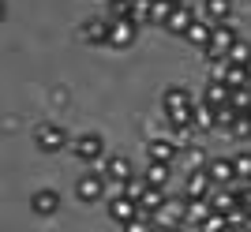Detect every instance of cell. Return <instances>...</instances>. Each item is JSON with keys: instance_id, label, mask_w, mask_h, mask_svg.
I'll return each instance as SVG.
<instances>
[{"instance_id": "cell-1", "label": "cell", "mask_w": 251, "mask_h": 232, "mask_svg": "<svg viewBox=\"0 0 251 232\" xmlns=\"http://www.w3.org/2000/svg\"><path fill=\"white\" fill-rule=\"evenodd\" d=\"M195 105H199V97L191 94L184 83H173L161 94V113H165V124H195L191 116H195Z\"/></svg>"}, {"instance_id": "cell-2", "label": "cell", "mask_w": 251, "mask_h": 232, "mask_svg": "<svg viewBox=\"0 0 251 232\" xmlns=\"http://www.w3.org/2000/svg\"><path fill=\"white\" fill-rule=\"evenodd\" d=\"M113 195V184H109V176H105L101 169H86L83 176L75 180V199L86 202V206H94V202H105Z\"/></svg>"}, {"instance_id": "cell-3", "label": "cell", "mask_w": 251, "mask_h": 232, "mask_svg": "<svg viewBox=\"0 0 251 232\" xmlns=\"http://www.w3.org/2000/svg\"><path fill=\"white\" fill-rule=\"evenodd\" d=\"M72 154L83 161L86 169H105V161H109V146H105V139L98 131H86V135H75L72 142Z\"/></svg>"}, {"instance_id": "cell-4", "label": "cell", "mask_w": 251, "mask_h": 232, "mask_svg": "<svg viewBox=\"0 0 251 232\" xmlns=\"http://www.w3.org/2000/svg\"><path fill=\"white\" fill-rule=\"evenodd\" d=\"M188 202H191L188 191H180V195H169L165 206L150 213V225H154V229H180V225L188 221Z\"/></svg>"}, {"instance_id": "cell-5", "label": "cell", "mask_w": 251, "mask_h": 232, "mask_svg": "<svg viewBox=\"0 0 251 232\" xmlns=\"http://www.w3.org/2000/svg\"><path fill=\"white\" fill-rule=\"evenodd\" d=\"M72 131H68V127L64 124H38L34 127V146L42 150V154H60V150H72Z\"/></svg>"}, {"instance_id": "cell-6", "label": "cell", "mask_w": 251, "mask_h": 232, "mask_svg": "<svg viewBox=\"0 0 251 232\" xmlns=\"http://www.w3.org/2000/svg\"><path fill=\"white\" fill-rule=\"evenodd\" d=\"M105 206H109V221L120 225V229H127L131 221L143 217V202L131 199V195H124V191H113V195L105 199Z\"/></svg>"}, {"instance_id": "cell-7", "label": "cell", "mask_w": 251, "mask_h": 232, "mask_svg": "<svg viewBox=\"0 0 251 232\" xmlns=\"http://www.w3.org/2000/svg\"><path fill=\"white\" fill-rule=\"evenodd\" d=\"M240 38H244V34L232 26V19L214 23V38H210V45H202V49H199V56H202V60H214V56H229V49L240 42Z\"/></svg>"}, {"instance_id": "cell-8", "label": "cell", "mask_w": 251, "mask_h": 232, "mask_svg": "<svg viewBox=\"0 0 251 232\" xmlns=\"http://www.w3.org/2000/svg\"><path fill=\"white\" fill-rule=\"evenodd\" d=\"M139 30H143V26H139L135 19H113L109 23V49H120V53L131 49V45L139 42Z\"/></svg>"}, {"instance_id": "cell-9", "label": "cell", "mask_w": 251, "mask_h": 232, "mask_svg": "<svg viewBox=\"0 0 251 232\" xmlns=\"http://www.w3.org/2000/svg\"><path fill=\"white\" fill-rule=\"evenodd\" d=\"M199 19V8H195V0H176V8H173V15H169L165 30L173 34V38H184L188 34V26Z\"/></svg>"}, {"instance_id": "cell-10", "label": "cell", "mask_w": 251, "mask_h": 232, "mask_svg": "<svg viewBox=\"0 0 251 232\" xmlns=\"http://www.w3.org/2000/svg\"><path fill=\"white\" fill-rule=\"evenodd\" d=\"M109 15H86L83 23H79V38L90 45H109Z\"/></svg>"}, {"instance_id": "cell-11", "label": "cell", "mask_w": 251, "mask_h": 232, "mask_svg": "<svg viewBox=\"0 0 251 232\" xmlns=\"http://www.w3.org/2000/svg\"><path fill=\"white\" fill-rule=\"evenodd\" d=\"M147 158L150 161H169V165H176V161H180V142L173 135H154L147 142Z\"/></svg>"}, {"instance_id": "cell-12", "label": "cell", "mask_w": 251, "mask_h": 232, "mask_svg": "<svg viewBox=\"0 0 251 232\" xmlns=\"http://www.w3.org/2000/svg\"><path fill=\"white\" fill-rule=\"evenodd\" d=\"M218 187L210 169H184V191H188L191 199H210V191Z\"/></svg>"}, {"instance_id": "cell-13", "label": "cell", "mask_w": 251, "mask_h": 232, "mask_svg": "<svg viewBox=\"0 0 251 232\" xmlns=\"http://www.w3.org/2000/svg\"><path fill=\"white\" fill-rule=\"evenodd\" d=\"M101 172L109 176V184H113V187H120V184L135 172V165H131V158H127V154H109V161H105Z\"/></svg>"}, {"instance_id": "cell-14", "label": "cell", "mask_w": 251, "mask_h": 232, "mask_svg": "<svg viewBox=\"0 0 251 232\" xmlns=\"http://www.w3.org/2000/svg\"><path fill=\"white\" fill-rule=\"evenodd\" d=\"M30 210L42 213V217H52V213L60 210V191H52V187L34 191V195H30Z\"/></svg>"}, {"instance_id": "cell-15", "label": "cell", "mask_w": 251, "mask_h": 232, "mask_svg": "<svg viewBox=\"0 0 251 232\" xmlns=\"http://www.w3.org/2000/svg\"><path fill=\"white\" fill-rule=\"evenodd\" d=\"M210 38H214V23H210L206 15L199 11V19H195V23L188 26L184 42H188V45H195V49H202V45H210Z\"/></svg>"}, {"instance_id": "cell-16", "label": "cell", "mask_w": 251, "mask_h": 232, "mask_svg": "<svg viewBox=\"0 0 251 232\" xmlns=\"http://www.w3.org/2000/svg\"><path fill=\"white\" fill-rule=\"evenodd\" d=\"M210 176H214V184H232V180H240L236 176V161L225 158V154H218V158H210Z\"/></svg>"}, {"instance_id": "cell-17", "label": "cell", "mask_w": 251, "mask_h": 232, "mask_svg": "<svg viewBox=\"0 0 251 232\" xmlns=\"http://www.w3.org/2000/svg\"><path fill=\"white\" fill-rule=\"evenodd\" d=\"M180 165L184 169H206L210 165V150L202 142H188V146L180 150Z\"/></svg>"}, {"instance_id": "cell-18", "label": "cell", "mask_w": 251, "mask_h": 232, "mask_svg": "<svg viewBox=\"0 0 251 232\" xmlns=\"http://www.w3.org/2000/svg\"><path fill=\"white\" fill-rule=\"evenodd\" d=\"M195 127H199V135H206V131H218V105H210V101H202L199 97V105H195Z\"/></svg>"}, {"instance_id": "cell-19", "label": "cell", "mask_w": 251, "mask_h": 232, "mask_svg": "<svg viewBox=\"0 0 251 232\" xmlns=\"http://www.w3.org/2000/svg\"><path fill=\"white\" fill-rule=\"evenodd\" d=\"M210 213H214V202L210 199H191L188 202V221L184 225H188V229H202V221H206Z\"/></svg>"}, {"instance_id": "cell-20", "label": "cell", "mask_w": 251, "mask_h": 232, "mask_svg": "<svg viewBox=\"0 0 251 232\" xmlns=\"http://www.w3.org/2000/svg\"><path fill=\"white\" fill-rule=\"evenodd\" d=\"M232 97V86L221 83V79H206V86H202V101H210V105H225Z\"/></svg>"}, {"instance_id": "cell-21", "label": "cell", "mask_w": 251, "mask_h": 232, "mask_svg": "<svg viewBox=\"0 0 251 232\" xmlns=\"http://www.w3.org/2000/svg\"><path fill=\"white\" fill-rule=\"evenodd\" d=\"M165 199H169V187H161V184H150L147 195L139 199V202H143V213L150 217L154 210H161V206H165Z\"/></svg>"}, {"instance_id": "cell-22", "label": "cell", "mask_w": 251, "mask_h": 232, "mask_svg": "<svg viewBox=\"0 0 251 232\" xmlns=\"http://www.w3.org/2000/svg\"><path fill=\"white\" fill-rule=\"evenodd\" d=\"M202 15H206L210 23L232 19V0H202Z\"/></svg>"}, {"instance_id": "cell-23", "label": "cell", "mask_w": 251, "mask_h": 232, "mask_svg": "<svg viewBox=\"0 0 251 232\" xmlns=\"http://www.w3.org/2000/svg\"><path fill=\"white\" fill-rule=\"evenodd\" d=\"M147 187H150V176H147V172H131V176H127L120 187H113V191H124V195H131V199H143Z\"/></svg>"}, {"instance_id": "cell-24", "label": "cell", "mask_w": 251, "mask_h": 232, "mask_svg": "<svg viewBox=\"0 0 251 232\" xmlns=\"http://www.w3.org/2000/svg\"><path fill=\"white\" fill-rule=\"evenodd\" d=\"M150 176V184H161V187H169V176H173V165L169 161H150L147 158V169H143Z\"/></svg>"}, {"instance_id": "cell-25", "label": "cell", "mask_w": 251, "mask_h": 232, "mask_svg": "<svg viewBox=\"0 0 251 232\" xmlns=\"http://www.w3.org/2000/svg\"><path fill=\"white\" fill-rule=\"evenodd\" d=\"M225 135H229L232 142H248V139H251V113H240L236 120H232V127L225 131Z\"/></svg>"}, {"instance_id": "cell-26", "label": "cell", "mask_w": 251, "mask_h": 232, "mask_svg": "<svg viewBox=\"0 0 251 232\" xmlns=\"http://www.w3.org/2000/svg\"><path fill=\"white\" fill-rule=\"evenodd\" d=\"M173 8H176V0H150V23L165 26L169 15H173Z\"/></svg>"}, {"instance_id": "cell-27", "label": "cell", "mask_w": 251, "mask_h": 232, "mask_svg": "<svg viewBox=\"0 0 251 232\" xmlns=\"http://www.w3.org/2000/svg\"><path fill=\"white\" fill-rule=\"evenodd\" d=\"M236 116H240V109L232 105V101H225V105H218V131H229Z\"/></svg>"}, {"instance_id": "cell-28", "label": "cell", "mask_w": 251, "mask_h": 232, "mask_svg": "<svg viewBox=\"0 0 251 232\" xmlns=\"http://www.w3.org/2000/svg\"><path fill=\"white\" fill-rule=\"evenodd\" d=\"M229 60L232 64H251V42H248V38H240V42L229 49Z\"/></svg>"}, {"instance_id": "cell-29", "label": "cell", "mask_w": 251, "mask_h": 232, "mask_svg": "<svg viewBox=\"0 0 251 232\" xmlns=\"http://www.w3.org/2000/svg\"><path fill=\"white\" fill-rule=\"evenodd\" d=\"M105 15L109 19H131V0H109Z\"/></svg>"}, {"instance_id": "cell-30", "label": "cell", "mask_w": 251, "mask_h": 232, "mask_svg": "<svg viewBox=\"0 0 251 232\" xmlns=\"http://www.w3.org/2000/svg\"><path fill=\"white\" fill-rule=\"evenodd\" d=\"M131 19L139 26H150V0H131Z\"/></svg>"}, {"instance_id": "cell-31", "label": "cell", "mask_w": 251, "mask_h": 232, "mask_svg": "<svg viewBox=\"0 0 251 232\" xmlns=\"http://www.w3.org/2000/svg\"><path fill=\"white\" fill-rule=\"evenodd\" d=\"M232 161H236V176H240V180H251V150L232 154Z\"/></svg>"}]
</instances>
